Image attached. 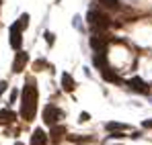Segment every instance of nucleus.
I'll list each match as a JSON object with an SVG mask.
<instances>
[{
    "instance_id": "f257e3e1",
    "label": "nucleus",
    "mask_w": 152,
    "mask_h": 145,
    "mask_svg": "<svg viewBox=\"0 0 152 145\" xmlns=\"http://www.w3.org/2000/svg\"><path fill=\"white\" fill-rule=\"evenodd\" d=\"M37 113V84L35 80H27L23 88V104H21V117L25 121H33Z\"/></svg>"
},
{
    "instance_id": "f03ea898",
    "label": "nucleus",
    "mask_w": 152,
    "mask_h": 145,
    "mask_svg": "<svg viewBox=\"0 0 152 145\" xmlns=\"http://www.w3.org/2000/svg\"><path fill=\"white\" fill-rule=\"evenodd\" d=\"M86 21H88V25H91L95 31H105V29L111 25L109 23V17L103 14V12H99V10H88Z\"/></svg>"
},
{
    "instance_id": "7ed1b4c3",
    "label": "nucleus",
    "mask_w": 152,
    "mask_h": 145,
    "mask_svg": "<svg viewBox=\"0 0 152 145\" xmlns=\"http://www.w3.org/2000/svg\"><path fill=\"white\" fill-rule=\"evenodd\" d=\"M60 117H62V113H60V108H58V106H53V104H48V106L43 108V123H45V125L53 127L56 123L60 121Z\"/></svg>"
},
{
    "instance_id": "20e7f679",
    "label": "nucleus",
    "mask_w": 152,
    "mask_h": 145,
    "mask_svg": "<svg viewBox=\"0 0 152 145\" xmlns=\"http://www.w3.org/2000/svg\"><path fill=\"white\" fill-rule=\"evenodd\" d=\"M21 35H23V29L15 23L10 27V47L15 51H21V47H23V37Z\"/></svg>"
},
{
    "instance_id": "39448f33",
    "label": "nucleus",
    "mask_w": 152,
    "mask_h": 145,
    "mask_svg": "<svg viewBox=\"0 0 152 145\" xmlns=\"http://www.w3.org/2000/svg\"><path fill=\"white\" fill-rule=\"evenodd\" d=\"M27 61H29V55L21 49V51L17 53L15 61H12V72H15V74H17V72H23V70H25V66H27Z\"/></svg>"
},
{
    "instance_id": "423d86ee",
    "label": "nucleus",
    "mask_w": 152,
    "mask_h": 145,
    "mask_svg": "<svg viewBox=\"0 0 152 145\" xmlns=\"http://www.w3.org/2000/svg\"><path fill=\"white\" fill-rule=\"evenodd\" d=\"M127 84H129V88H132V90H136V92H142V94H148V90H150V88H148V84H146L142 78H132Z\"/></svg>"
},
{
    "instance_id": "0eeeda50",
    "label": "nucleus",
    "mask_w": 152,
    "mask_h": 145,
    "mask_svg": "<svg viewBox=\"0 0 152 145\" xmlns=\"http://www.w3.org/2000/svg\"><path fill=\"white\" fill-rule=\"evenodd\" d=\"M91 47L95 51H107V37L103 35H93L91 37Z\"/></svg>"
},
{
    "instance_id": "6e6552de",
    "label": "nucleus",
    "mask_w": 152,
    "mask_h": 145,
    "mask_svg": "<svg viewBox=\"0 0 152 145\" xmlns=\"http://www.w3.org/2000/svg\"><path fill=\"white\" fill-rule=\"evenodd\" d=\"M29 145H48V135L43 133V129H35L31 135V143Z\"/></svg>"
},
{
    "instance_id": "1a4fd4ad",
    "label": "nucleus",
    "mask_w": 152,
    "mask_h": 145,
    "mask_svg": "<svg viewBox=\"0 0 152 145\" xmlns=\"http://www.w3.org/2000/svg\"><path fill=\"white\" fill-rule=\"evenodd\" d=\"M62 88H64L66 92H74L76 82H74V78H72L70 74H62Z\"/></svg>"
},
{
    "instance_id": "9d476101",
    "label": "nucleus",
    "mask_w": 152,
    "mask_h": 145,
    "mask_svg": "<svg viewBox=\"0 0 152 145\" xmlns=\"http://www.w3.org/2000/svg\"><path fill=\"white\" fill-rule=\"evenodd\" d=\"M95 66H97L101 72L105 68H109V66H107V53H105V51H95Z\"/></svg>"
},
{
    "instance_id": "9b49d317",
    "label": "nucleus",
    "mask_w": 152,
    "mask_h": 145,
    "mask_svg": "<svg viewBox=\"0 0 152 145\" xmlns=\"http://www.w3.org/2000/svg\"><path fill=\"white\" fill-rule=\"evenodd\" d=\"M15 119H17V115H15L12 110H8V108L0 110V125H10Z\"/></svg>"
},
{
    "instance_id": "f8f14e48",
    "label": "nucleus",
    "mask_w": 152,
    "mask_h": 145,
    "mask_svg": "<svg viewBox=\"0 0 152 145\" xmlns=\"http://www.w3.org/2000/svg\"><path fill=\"white\" fill-rule=\"evenodd\" d=\"M101 74H103V78H105L107 82H119V76H117V74H113L109 68H105Z\"/></svg>"
},
{
    "instance_id": "ddd939ff",
    "label": "nucleus",
    "mask_w": 152,
    "mask_h": 145,
    "mask_svg": "<svg viewBox=\"0 0 152 145\" xmlns=\"http://www.w3.org/2000/svg\"><path fill=\"white\" fill-rule=\"evenodd\" d=\"M64 133H66V129H64V127H56V125H53V131H51V135H53V139H56V141H58V139H60Z\"/></svg>"
},
{
    "instance_id": "4468645a",
    "label": "nucleus",
    "mask_w": 152,
    "mask_h": 145,
    "mask_svg": "<svg viewBox=\"0 0 152 145\" xmlns=\"http://www.w3.org/2000/svg\"><path fill=\"white\" fill-rule=\"evenodd\" d=\"M17 25H19V27H21V29L25 31L27 27H29V14H21V19L17 21Z\"/></svg>"
},
{
    "instance_id": "2eb2a0df",
    "label": "nucleus",
    "mask_w": 152,
    "mask_h": 145,
    "mask_svg": "<svg viewBox=\"0 0 152 145\" xmlns=\"http://www.w3.org/2000/svg\"><path fill=\"white\" fill-rule=\"evenodd\" d=\"M107 129L109 131H121V129H126V125H121V123H107Z\"/></svg>"
},
{
    "instance_id": "dca6fc26",
    "label": "nucleus",
    "mask_w": 152,
    "mask_h": 145,
    "mask_svg": "<svg viewBox=\"0 0 152 145\" xmlns=\"http://www.w3.org/2000/svg\"><path fill=\"white\" fill-rule=\"evenodd\" d=\"M99 2L107 8H117V4H119V0H99Z\"/></svg>"
},
{
    "instance_id": "f3484780",
    "label": "nucleus",
    "mask_w": 152,
    "mask_h": 145,
    "mask_svg": "<svg viewBox=\"0 0 152 145\" xmlns=\"http://www.w3.org/2000/svg\"><path fill=\"white\" fill-rule=\"evenodd\" d=\"M45 41H48L50 45H53V35H51V33H45Z\"/></svg>"
},
{
    "instance_id": "a211bd4d",
    "label": "nucleus",
    "mask_w": 152,
    "mask_h": 145,
    "mask_svg": "<svg viewBox=\"0 0 152 145\" xmlns=\"http://www.w3.org/2000/svg\"><path fill=\"white\" fill-rule=\"evenodd\" d=\"M80 121H88V113H82L80 115Z\"/></svg>"
},
{
    "instance_id": "6ab92c4d",
    "label": "nucleus",
    "mask_w": 152,
    "mask_h": 145,
    "mask_svg": "<svg viewBox=\"0 0 152 145\" xmlns=\"http://www.w3.org/2000/svg\"><path fill=\"white\" fill-rule=\"evenodd\" d=\"M4 90H6V82H2V84H0V96H2V92H4Z\"/></svg>"
},
{
    "instance_id": "aec40b11",
    "label": "nucleus",
    "mask_w": 152,
    "mask_h": 145,
    "mask_svg": "<svg viewBox=\"0 0 152 145\" xmlns=\"http://www.w3.org/2000/svg\"><path fill=\"white\" fill-rule=\"evenodd\" d=\"M144 127H146V129H152V119L150 121H144Z\"/></svg>"
}]
</instances>
